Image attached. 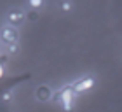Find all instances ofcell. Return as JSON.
<instances>
[{"mask_svg": "<svg viewBox=\"0 0 122 112\" xmlns=\"http://www.w3.org/2000/svg\"><path fill=\"white\" fill-rule=\"evenodd\" d=\"M75 89H73V84H68V86H65L63 89H59V91L52 96V100L56 103H61L63 105L65 110H71L73 107V96H75Z\"/></svg>", "mask_w": 122, "mask_h": 112, "instance_id": "6da1fadb", "label": "cell"}, {"mask_svg": "<svg viewBox=\"0 0 122 112\" xmlns=\"http://www.w3.org/2000/svg\"><path fill=\"white\" fill-rule=\"evenodd\" d=\"M94 84H96V79H94L92 75H86V77H82V79H79L77 82H73V89H75L77 95L86 93V91H89V89L94 88Z\"/></svg>", "mask_w": 122, "mask_h": 112, "instance_id": "7a4b0ae2", "label": "cell"}, {"mask_svg": "<svg viewBox=\"0 0 122 112\" xmlns=\"http://www.w3.org/2000/svg\"><path fill=\"white\" fill-rule=\"evenodd\" d=\"M7 23L9 25H12V26H19L23 21L26 19V12L23 9H19V7H14V9H10L9 12H7Z\"/></svg>", "mask_w": 122, "mask_h": 112, "instance_id": "3957f363", "label": "cell"}, {"mask_svg": "<svg viewBox=\"0 0 122 112\" xmlns=\"http://www.w3.org/2000/svg\"><path fill=\"white\" fill-rule=\"evenodd\" d=\"M0 40L5 42V44L18 42V30H16V28H14L12 25L2 26V30H0Z\"/></svg>", "mask_w": 122, "mask_h": 112, "instance_id": "277c9868", "label": "cell"}, {"mask_svg": "<svg viewBox=\"0 0 122 112\" xmlns=\"http://www.w3.org/2000/svg\"><path fill=\"white\" fill-rule=\"evenodd\" d=\"M35 96L40 100V102H47V100L52 98V93H51V89L47 86H38L37 91H35Z\"/></svg>", "mask_w": 122, "mask_h": 112, "instance_id": "5b68a950", "label": "cell"}, {"mask_svg": "<svg viewBox=\"0 0 122 112\" xmlns=\"http://www.w3.org/2000/svg\"><path fill=\"white\" fill-rule=\"evenodd\" d=\"M59 11H61V14H70L71 11H73V2L71 0H59Z\"/></svg>", "mask_w": 122, "mask_h": 112, "instance_id": "8992f818", "label": "cell"}, {"mask_svg": "<svg viewBox=\"0 0 122 112\" xmlns=\"http://www.w3.org/2000/svg\"><path fill=\"white\" fill-rule=\"evenodd\" d=\"M5 46H7V54L9 56H18L19 51H21V47H19L18 42H10V44H5Z\"/></svg>", "mask_w": 122, "mask_h": 112, "instance_id": "52a82bcc", "label": "cell"}, {"mask_svg": "<svg viewBox=\"0 0 122 112\" xmlns=\"http://www.w3.org/2000/svg\"><path fill=\"white\" fill-rule=\"evenodd\" d=\"M28 5H30L31 9L38 11V9H42L44 5H46V0H28Z\"/></svg>", "mask_w": 122, "mask_h": 112, "instance_id": "ba28073f", "label": "cell"}, {"mask_svg": "<svg viewBox=\"0 0 122 112\" xmlns=\"http://www.w3.org/2000/svg\"><path fill=\"white\" fill-rule=\"evenodd\" d=\"M26 18H28L30 21H37V19H38V12H37L35 9H33V11H30V12L26 14Z\"/></svg>", "mask_w": 122, "mask_h": 112, "instance_id": "9c48e42d", "label": "cell"}, {"mask_svg": "<svg viewBox=\"0 0 122 112\" xmlns=\"http://www.w3.org/2000/svg\"><path fill=\"white\" fill-rule=\"evenodd\" d=\"M10 98H12V95H10V93H4V95H2V100H4V102H9Z\"/></svg>", "mask_w": 122, "mask_h": 112, "instance_id": "30bf717a", "label": "cell"}, {"mask_svg": "<svg viewBox=\"0 0 122 112\" xmlns=\"http://www.w3.org/2000/svg\"><path fill=\"white\" fill-rule=\"evenodd\" d=\"M2 74H4V68H2V63H0V77H2Z\"/></svg>", "mask_w": 122, "mask_h": 112, "instance_id": "8fae6325", "label": "cell"}]
</instances>
